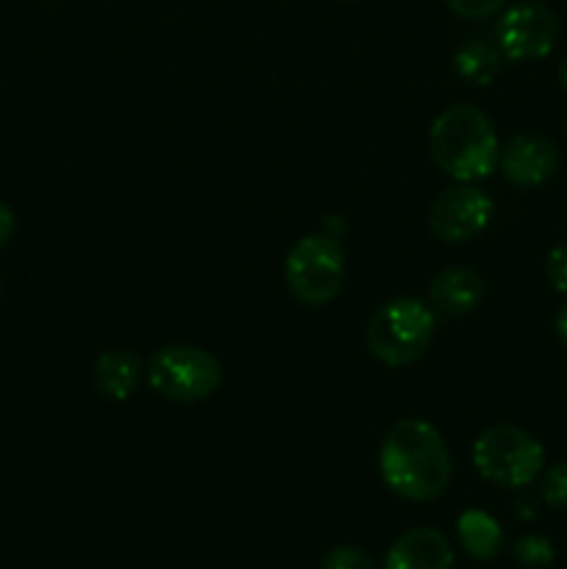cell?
<instances>
[{"instance_id": "obj_11", "label": "cell", "mask_w": 567, "mask_h": 569, "mask_svg": "<svg viewBox=\"0 0 567 569\" xmlns=\"http://www.w3.org/2000/svg\"><path fill=\"white\" fill-rule=\"evenodd\" d=\"M484 278L467 267L442 270L428 287V306L439 317H465L481 306Z\"/></svg>"}, {"instance_id": "obj_18", "label": "cell", "mask_w": 567, "mask_h": 569, "mask_svg": "<svg viewBox=\"0 0 567 569\" xmlns=\"http://www.w3.org/2000/svg\"><path fill=\"white\" fill-rule=\"evenodd\" d=\"M454 14L467 17V20H484V17L498 14L506 0H445Z\"/></svg>"}, {"instance_id": "obj_4", "label": "cell", "mask_w": 567, "mask_h": 569, "mask_svg": "<svg viewBox=\"0 0 567 569\" xmlns=\"http://www.w3.org/2000/svg\"><path fill=\"white\" fill-rule=\"evenodd\" d=\"M284 278L295 300L326 306L345 283V253L334 233H309L298 239L284 261Z\"/></svg>"}, {"instance_id": "obj_14", "label": "cell", "mask_w": 567, "mask_h": 569, "mask_svg": "<svg viewBox=\"0 0 567 569\" xmlns=\"http://www.w3.org/2000/svg\"><path fill=\"white\" fill-rule=\"evenodd\" d=\"M454 67L472 87H487L500 70V50L484 39H470L454 56Z\"/></svg>"}, {"instance_id": "obj_10", "label": "cell", "mask_w": 567, "mask_h": 569, "mask_svg": "<svg viewBox=\"0 0 567 569\" xmlns=\"http://www.w3.org/2000/svg\"><path fill=\"white\" fill-rule=\"evenodd\" d=\"M454 548L434 528H411L387 550L384 569H450Z\"/></svg>"}, {"instance_id": "obj_23", "label": "cell", "mask_w": 567, "mask_h": 569, "mask_svg": "<svg viewBox=\"0 0 567 569\" xmlns=\"http://www.w3.org/2000/svg\"><path fill=\"white\" fill-rule=\"evenodd\" d=\"M0 292H3V287H0Z\"/></svg>"}, {"instance_id": "obj_13", "label": "cell", "mask_w": 567, "mask_h": 569, "mask_svg": "<svg viewBox=\"0 0 567 569\" xmlns=\"http://www.w3.org/2000/svg\"><path fill=\"white\" fill-rule=\"evenodd\" d=\"M456 531H459L467 556H472L478 561L495 559L500 553V548H504V531H500L498 520H493V517L478 509L465 511L459 517V522H456Z\"/></svg>"}, {"instance_id": "obj_9", "label": "cell", "mask_w": 567, "mask_h": 569, "mask_svg": "<svg viewBox=\"0 0 567 569\" xmlns=\"http://www.w3.org/2000/svg\"><path fill=\"white\" fill-rule=\"evenodd\" d=\"M498 164L506 181L515 187H543L559 170V148L543 133H520L506 144Z\"/></svg>"}, {"instance_id": "obj_22", "label": "cell", "mask_w": 567, "mask_h": 569, "mask_svg": "<svg viewBox=\"0 0 567 569\" xmlns=\"http://www.w3.org/2000/svg\"><path fill=\"white\" fill-rule=\"evenodd\" d=\"M559 83H561V89L567 92V56L561 59V64H559Z\"/></svg>"}, {"instance_id": "obj_15", "label": "cell", "mask_w": 567, "mask_h": 569, "mask_svg": "<svg viewBox=\"0 0 567 569\" xmlns=\"http://www.w3.org/2000/svg\"><path fill=\"white\" fill-rule=\"evenodd\" d=\"M511 553H515L517 565L537 569V567H548L554 561L556 550L554 542L543 533H523L515 545H511Z\"/></svg>"}, {"instance_id": "obj_2", "label": "cell", "mask_w": 567, "mask_h": 569, "mask_svg": "<svg viewBox=\"0 0 567 569\" xmlns=\"http://www.w3.org/2000/svg\"><path fill=\"white\" fill-rule=\"evenodd\" d=\"M431 156L445 176L456 183H472L489 178L498 167L500 148L493 120L470 103L448 106L428 133Z\"/></svg>"}, {"instance_id": "obj_3", "label": "cell", "mask_w": 567, "mask_h": 569, "mask_svg": "<svg viewBox=\"0 0 567 569\" xmlns=\"http://www.w3.org/2000/svg\"><path fill=\"white\" fill-rule=\"evenodd\" d=\"M437 333V315L417 298H395L367 322V350L387 367H409Z\"/></svg>"}, {"instance_id": "obj_24", "label": "cell", "mask_w": 567, "mask_h": 569, "mask_svg": "<svg viewBox=\"0 0 567 569\" xmlns=\"http://www.w3.org/2000/svg\"><path fill=\"white\" fill-rule=\"evenodd\" d=\"M350 3H354V0H350Z\"/></svg>"}, {"instance_id": "obj_17", "label": "cell", "mask_w": 567, "mask_h": 569, "mask_svg": "<svg viewBox=\"0 0 567 569\" xmlns=\"http://www.w3.org/2000/svg\"><path fill=\"white\" fill-rule=\"evenodd\" d=\"M543 500L550 509H567V465H554L545 472Z\"/></svg>"}, {"instance_id": "obj_8", "label": "cell", "mask_w": 567, "mask_h": 569, "mask_svg": "<svg viewBox=\"0 0 567 569\" xmlns=\"http://www.w3.org/2000/svg\"><path fill=\"white\" fill-rule=\"evenodd\" d=\"M493 200L472 183H456L439 192L428 211V228L437 239L450 244L470 242L493 220Z\"/></svg>"}, {"instance_id": "obj_7", "label": "cell", "mask_w": 567, "mask_h": 569, "mask_svg": "<svg viewBox=\"0 0 567 569\" xmlns=\"http://www.w3.org/2000/svg\"><path fill=\"white\" fill-rule=\"evenodd\" d=\"M495 37L509 61L545 59L559 37V20L545 3H517L500 14Z\"/></svg>"}, {"instance_id": "obj_20", "label": "cell", "mask_w": 567, "mask_h": 569, "mask_svg": "<svg viewBox=\"0 0 567 569\" xmlns=\"http://www.w3.org/2000/svg\"><path fill=\"white\" fill-rule=\"evenodd\" d=\"M14 228H17L14 211H11L9 206L0 200V248H3V244H9V239L14 237Z\"/></svg>"}, {"instance_id": "obj_5", "label": "cell", "mask_w": 567, "mask_h": 569, "mask_svg": "<svg viewBox=\"0 0 567 569\" xmlns=\"http://www.w3.org/2000/svg\"><path fill=\"white\" fill-rule=\"evenodd\" d=\"M472 465L484 481L495 487L520 489L543 472L545 450L537 439L517 426H493L478 433Z\"/></svg>"}, {"instance_id": "obj_21", "label": "cell", "mask_w": 567, "mask_h": 569, "mask_svg": "<svg viewBox=\"0 0 567 569\" xmlns=\"http://www.w3.org/2000/svg\"><path fill=\"white\" fill-rule=\"evenodd\" d=\"M556 337H559V342L567 348V303L561 306L559 315H556Z\"/></svg>"}, {"instance_id": "obj_6", "label": "cell", "mask_w": 567, "mask_h": 569, "mask_svg": "<svg viewBox=\"0 0 567 569\" xmlns=\"http://www.w3.org/2000/svg\"><path fill=\"white\" fill-rule=\"evenodd\" d=\"M220 381V361L195 345H170L156 350L148 367L150 389L172 403H200L217 392Z\"/></svg>"}, {"instance_id": "obj_16", "label": "cell", "mask_w": 567, "mask_h": 569, "mask_svg": "<svg viewBox=\"0 0 567 569\" xmlns=\"http://www.w3.org/2000/svg\"><path fill=\"white\" fill-rule=\"evenodd\" d=\"M322 569H376V561H372V556L365 553L361 548L342 545V548H334L331 553L322 559Z\"/></svg>"}, {"instance_id": "obj_12", "label": "cell", "mask_w": 567, "mask_h": 569, "mask_svg": "<svg viewBox=\"0 0 567 569\" xmlns=\"http://www.w3.org/2000/svg\"><path fill=\"white\" fill-rule=\"evenodd\" d=\"M142 378V359L131 350H106L94 359L92 381L106 400H128Z\"/></svg>"}, {"instance_id": "obj_19", "label": "cell", "mask_w": 567, "mask_h": 569, "mask_svg": "<svg viewBox=\"0 0 567 569\" xmlns=\"http://www.w3.org/2000/svg\"><path fill=\"white\" fill-rule=\"evenodd\" d=\"M545 276L550 287L559 295H567V242H559L550 248L548 261H545Z\"/></svg>"}, {"instance_id": "obj_1", "label": "cell", "mask_w": 567, "mask_h": 569, "mask_svg": "<svg viewBox=\"0 0 567 569\" xmlns=\"http://www.w3.org/2000/svg\"><path fill=\"white\" fill-rule=\"evenodd\" d=\"M378 470L384 483L398 498L434 500L450 483V450L442 433L426 420L395 422L378 450Z\"/></svg>"}]
</instances>
